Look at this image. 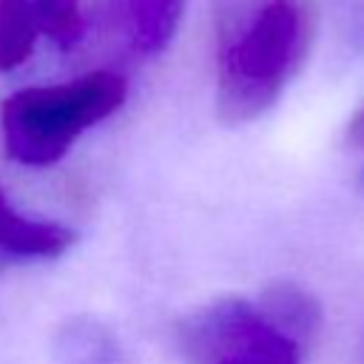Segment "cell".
Returning <instances> with one entry per match:
<instances>
[{"label": "cell", "mask_w": 364, "mask_h": 364, "mask_svg": "<svg viewBox=\"0 0 364 364\" xmlns=\"http://www.w3.org/2000/svg\"><path fill=\"white\" fill-rule=\"evenodd\" d=\"M125 97V77L105 68L68 82L20 88L0 108L3 148L17 165H54L85 131L119 111Z\"/></svg>", "instance_id": "cell-2"}, {"label": "cell", "mask_w": 364, "mask_h": 364, "mask_svg": "<svg viewBox=\"0 0 364 364\" xmlns=\"http://www.w3.org/2000/svg\"><path fill=\"white\" fill-rule=\"evenodd\" d=\"M256 304L264 313V318L287 338H293L301 350H307L316 333L321 330V304L310 290L293 282H279L264 287Z\"/></svg>", "instance_id": "cell-7"}, {"label": "cell", "mask_w": 364, "mask_h": 364, "mask_svg": "<svg viewBox=\"0 0 364 364\" xmlns=\"http://www.w3.org/2000/svg\"><path fill=\"white\" fill-rule=\"evenodd\" d=\"M347 139H350L355 148L364 151V105L353 114V119H350V125H347Z\"/></svg>", "instance_id": "cell-9"}, {"label": "cell", "mask_w": 364, "mask_h": 364, "mask_svg": "<svg viewBox=\"0 0 364 364\" xmlns=\"http://www.w3.org/2000/svg\"><path fill=\"white\" fill-rule=\"evenodd\" d=\"M313 40L307 0H247L225 23L216 54V114L245 125L270 111Z\"/></svg>", "instance_id": "cell-1"}, {"label": "cell", "mask_w": 364, "mask_h": 364, "mask_svg": "<svg viewBox=\"0 0 364 364\" xmlns=\"http://www.w3.org/2000/svg\"><path fill=\"white\" fill-rule=\"evenodd\" d=\"M77 242V233L54 219L23 213L0 185V267L40 259H60Z\"/></svg>", "instance_id": "cell-5"}, {"label": "cell", "mask_w": 364, "mask_h": 364, "mask_svg": "<svg viewBox=\"0 0 364 364\" xmlns=\"http://www.w3.org/2000/svg\"><path fill=\"white\" fill-rule=\"evenodd\" d=\"M188 364H301L304 350L276 330L256 301L225 296L191 310L176 327Z\"/></svg>", "instance_id": "cell-3"}, {"label": "cell", "mask_w": 364, "mask_h": 364, "mask_svg": "<svg viewBox=\"0 0 364 364\" xmlns=\"http://www.w3.org/2000/svg\"><path fill=\"white\" fill-rule=\"evenodd\" d=\"M361 191H364V171H361Z\"/></svg>", "instance_id": "cell-10"}, {"label": "cell", "mask_w": 364, "mask_h": 364, "mask_svg": "<svg viewBox=\"0 0 364 364\" xmlns=\"http://www.w3.org/2000/svg\"><path fill=\"white\" fill-rule=\"evenodd\" d=\"M188 0H117L114 26L136 57H156L173 40Z\"/></svg>", "instance_id": "cell-6"}, {"label": "cell", "mask_w": 364, "mask_h": 364, "mask_svg": "<svg viewBox=\"0 0 364 364\" xmlns=\"http://www.w3.org/2000/svg\"><path fill=\"white\" fill-rule=\"evenodd\" d=\"M57 355L63 364H117L119 347L94 318H74L57 336Z\"/></svg>", "instance_id": "cell-8"}, {"label": "cell", "mask_w": 364, "mask_h": 364, "mask_svg": "<svg viewBox=\"0 0 364 364\" xmlns=\"http://www.w3.org/2000/svg\"><path fill=\"white\" fill-rule=\"evenodd\" d=\"M82 28L80 0H0V71L23 65L40 40L77 43Z\"/></svg>", "instance_id": "cell-4"}]
</instances>
